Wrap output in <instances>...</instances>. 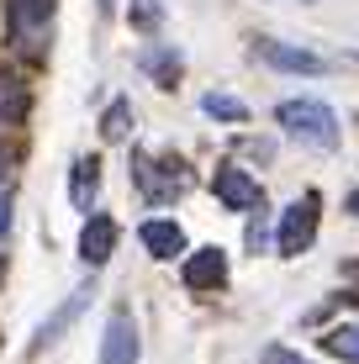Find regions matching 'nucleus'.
<instances>
[{
	"instance_id": "obj_18",
	"label": "nucleus",
	"mask_w": 359,
	"mask_h": 364,
	"mask_svg": "<svg viewBox=\"0 0 359 364\" xmlns=\"http://www.w3.org/2000/svg\"><path fill=\"white\" fill-rule=\"evenodd\" d=\"M159 21H164V6H159V0H132V27L138 32H154Z\"/></svg>"
},
{
	"instance_id": "obj_17",
	"label": "nucleus",
	"mask_w": 359,
	"mask_h": 364,
	"mask_svg": "<svg viewBox=\"0 0 359 364\" xmlns=\"http://www.w3.org/2000/svg\"><path fill=\"white\" fill-rule=\"evenodd\" d=\"M201 111L206 117H217V122H249V106H243L238 95H201Z\"/></svg>"
},
{
	"instance_id": "obj_6",
	"label": "nucleus",
	"mask_w": 359,
	"mask_h": 364,
	"mask_svg": "<svg viewBox=\"0 0 359 364\" xmlns=\"http://www.w3.org/2000/svg\"><path fill=\"white\" fill-rule=\"evenodd\" d=\"M143 343H138V322L127 311H111L106 333H101V364H138Z\"/></svg>"
},
{
	"instance_id": "obj_21",
	"label": "nucleus",
	"mask_w": 359,
	"mask_h": 364,
	"mask_svg": "<svg viewBox=\"0 0 359 364\" xmlns=\"http://www.w3.org/2000/svg\"><path fill=\"white\" fill-rule=\"evenodd\" d=\"M349 280H354V301H359V264H349Z\"/></svg>"
},
{
	"instance_id": "obj_10",
	"label": "nucleus",
	"mask_w": 359,
	"mask_h": 364,
	"mask_svg": "<svg viewBox=\"0 0 359 364\" xmlns=\"http://www.w3.org/2000/svg\"><path fill=\"white\" fill-rule=\"evenodd\" d=\"M138 243L154 259H180L185 254V228H180L175 217H148L143 228H138Z\"/></svg>"
},
{
	"instance_id": "obj_14",
	"label": "nucleus",
	"mask_w": 359,
	"mask_h": 364,
	"mask_svg": "<svg viewBox=\"0 0 359 364\" xmlns=\"http://www.w3.org/2000/svg\"><path fill=\"white\" fill-rule=\"evenodd\" d=\"M138 64H143V74H154V80L164 85V90L180 80V53H175V48H143V53H138Z\"/></svg>"
},
{
	"instance_id": "obj_24",
	"label": "nucleus",
	"mask_w": 359,
	"mask_h": 364,
	"mask_svg": "<svg viewBox=\"0 0 359 364\" xmlns=\"http://www.w3.org/2000/svg\"><path fill=\"white\" fill-rule=\"evenodd\" d=\"M354 58H359V53H354Z\"/></svg>"
},
{
	"instance_id": "obj_1",
	"label": "nucleus",
	"mask_w": 359,
	"mask_h": 364,
	"mask_svg": "<svg viewBox=\"0 0 359 364\" xmlns=\"http://www.w3.org/2000/svg\"><path fill=\"white\" fill-rule=\"evenodd\" d=\"M275 122H280V132L296 137V143H306V148H338V117H333V106L328 100H312V95H301V100H280L275 106Z\"/></svg>"
},
{
	"instance_id": "obj_4",
	"label": "nucleus",
	"mask_w": 359,
	"mask_h": 364,
	"mask_svg": "<svg viewBox=\"0 0 359 364\" xmlns=\"http://www.w3.org/2000/svg\"><path fill=\"white\" fill-rule=\"evenodd\" d=\"M212 191H217V200L227 211H259L264 206V191H259V180L249 169H238V164H222L217 174H212Z\"/></svg>"
},
{
	"instance_id": "obj_11",
	"label": "nucleus",
	"mask_w": 359,
	"mask_h": 364,
	"mask_svg": "<svg viewBox=\"0 0 359 364\" xmlns=\"http://www.w3.org/2000/svg\"><path fill=\"white\" fill-rule=\"evenodd\" d=\"M95 191H101V164H95V159H74V169H69V200L80 211H90L95 206Z\"/></svg>"
},
{
	"instance_id": "obj_22",
	"label": "nucleus",
	"mask_w": 359,
	"mask_h": 364,
	"mask_svg": "<svg viewBox=\"0 0 359 364\" xmlns=\"http://www.w3.org/2000/svg\"><path fill=\"white\" fill-rule=\"evenodd\" d=\"M349 211H354V217H359V191H354V196H349Z\"/></svg>"
},
{
	"instance_id": "obj_5",
	"label": "nucleus",
	"mask_w": 359,
	"mask_h": 364,
	"mask_svg": "<svg viewBox=\"0 0 359 364\" xmlns=\"http://www.w3.org/2000/svg\"><path fill=\"white\" fill-rule=\"evenodd\" d=\"M11 11V37H16V48H37L48 32V21H53V0H6Z\"/></svg>"
},
{
	"instance_id": "obj_8",
	"label": "nucleus",
	"mask_w": 359,
	"mask_h": 364,
	"mask_svg": "<svg viewBox=\"0 0 359 364\" xmlns=\"http://www.w3.org/2000/svg\"><path fill=\"white\" fill-rule=\"evenodd\" d=\"M259 58L269 69H286V74H328V58H317L312 48H291V43H275V37H259Z\"/></svg>"
},
{
	"instance_id": "obj_12",
	"label": "nucleus",
	"mask_w": 359,
	"mask_h": 364,
	"mask_svg": "<svg viewBox=\"0 0 359 364\" xmlns=\"http://www.w3.org/2000/svg\"><path fill=\"white\" fill-rule=\"evenodd\" d=\"M85 306H90V285H80V291H74V296L64 301V306H58V311H53V317H48V322H43V328H37V348H48V343H53V338H58V333H64V328H69V322H74V317H80V311H85Z\"/></svg>"
},
{
	"instance_id": "obj_15",
	"label": "nucleus",
	"mask_w": 359,
	"mask_h": 364,
	"mask_svg": "<svg viewBox=\"0 0 359 364\" xmlns=\"http://www.w3.org/2000/svg\"><path fill=\"white\" fill-rule=\"evenodd\" d=\"M323 354L343 359V364H359V322H338V328L323 333Z\"/></svg>"
},
{
	"instance_id": "obj_9",
	"label": "nucleus",
	"mask_w": 359,
	"mask_h": 364,
	"mask_svg": "<svg viewBox=\"0 0 359 364\" xmlns=\"http://www.w3.org/2000/svg\"><path fill=\"white\" fill-rule=\"evenodd\" d=\"M111 248H117V222H111L106 211H90L85 228H80V259L95 269V264H106V259H111Z\"/></svg>"
},
{
	"instance_id": "obj_3",
	"label": "nucleus",
	"mask_w": 359,
	"mask_h": 364,
	"mask_svg": "<svg viewBox=\"0 0 359 364\" xmlns=\"http://www.w3.org/2000/svg\"><path fill=\"white\" fill-rule=\"evenodd\" d=\"M317 191H306V196H296L286 211H280V228H275V248L280 254H306L312 248V237H317Z\"/></svg>"
},
{
	"instance_id": "obj_2",
	"label": "nucleus",
	"mask_w": 359,
	"mask_h": 364,
	"mask_svg": "<svg viewBox=\"0 0 359 364\" xmlns=\"http://www.w3.org/2000/svg\"><path fill=\"white\" fill-rule=\"evenodd\" d=\"M132 180H138V191L154 200V206H164V200H175L191 191V174H185L180 159H154V154H138L132 159Z\"/></svg>"
},
{
	"instance_id": "obj_23",
	"label": "nucleus",
	"mask_w": 359,
	"mask_h": 364,
	"mask_svg": "<svg viewBox=\"0 0 359 364\" xmlns=\"http://www.w3.org/2000/svg\"><path fill=\"white\" fill-rule=\"evenodd\" d=\"M354 122H359V111H354Z\"/></svg>"
},
{
	"instance_id": "obj_16",
	"label": "nucleus",
	"mask_w": 359,
	"mask_h": 364,
	"mask_svg": "<svg viewBox=\"0 0 359 364\" xmlns=\"http://www.w3.org/2000/svg\"><path fill=\"white\" fill-rule=\"evenodd\" d=\"M127 132H132V100L117 95V100L106 106V117H101V137H106V143H122Z\"/></svg>"
},
{
	"instance_id": "obj_20",
	"label": "nucleus",
	"mask_w": 359,
	"mask_h": 364,
	"mask_svg": "<svg viewBox=\"0 0 359 364\" xmlns=\"http://www.w3.org/2000/svg\"><path fill=\"white\" fill-rule=\"evenodd\" d=\"M11 228V180H0V237Z\"/></svg>"
},
{
	"instance_id": "obj_19",
	"label": "nucleus",
	"mask_w": 359,
	"mask_h": 364,
	"mask_svg": "<svg viewBox=\"0 0 359 364\" xmlns=\"http://www.w3.org/2000/svg\"><path fill=\"white\" fill-rule=\"evenodd\" d=\"M259 364H312V359H301L296 348H286V343H269L264 354H259Z\"/></svg>"
},
{
	"instance_id": "obj_13",
	"label": "nucleus",
	"mask_w": 359,
	"mask_h": 364,
	"mask_svg": "<svg viewBox=\"0 0 359 364\" xmlns=\"http://www.w3.org/2000/svg\"><path fill=\"white\" fill-rule=\"evenodd\" d=\"M27 85L11 80V74H0V127H16V122H27Z\"/></svg>"
},
{
	"instance_id": "obj_7",
	"label": "nucleus",
	"mask_w": 359,
	"mask_h": 364,
	"mask_svg": "<svg viewBox=\"0 0 359 364\" xmlns=\"http://www.w3.org/2000/svg\"><path fill=\"white\" fill-rule=\"evenodd\" d=\"M185 291H217V285H227V254L212 243V248H195V254H185V269H180Z\"/></svg>"
}]
</instances>
